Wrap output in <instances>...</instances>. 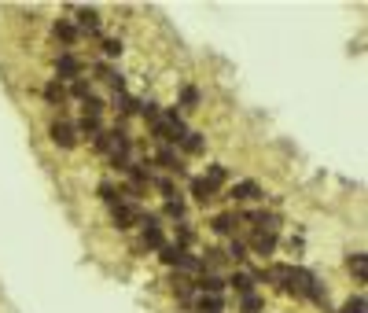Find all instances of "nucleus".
Returning <instances> with one entry per match:
<instances>
[{
    "label": "nucleus",
    "instance_id": "obj_31",
    "mask_svg": "<svg viewBox=\"0 0 368 313\" xmlns=\"http://www.w3.org/2000/svg\"><path fill=\"white\" fill-rule=\"evenodd\" d=\"M100 196H103L107 203H111V207H114L118 199H122V196H118V192H114V185H100Z\"/></svg>",
    "mask_w": 368,
    "mask_h": 313
},
{
    "label": "nucleus",
    "instance_id": "obj_24",
    "mask_svg": "<svg viewBox=\"0 0 368 313\" xmlns=\"http://www.w3.org/2000/svg\"><path fill=\"white\" fill-rule=\"evenodd\" d=\"M81 133L96 140V137H100V133H103V129H100V118H85V122H81Z\"/></svg>",
    "mask_w": 368,
    "mask_h": 313
},
{
    "label": "nucleus",
    "instance_id": "obj_14",
    "mask_svg": "<svg viewBox=\"0 0 368 313\" xmlns=\"http://www.w3.org/2000/svg\"><path fill=\"white\" fill-rule=\"evenodd\" d=\"M221 295H199V302H196V310L199 313H221Z\"/></svg>",
    "mask_w": 368,
    "mask_h": 313
},
{
    "label": "nucleus",
    "instance_id": "obj_32",
    "mask_svg": "<svg viewBox=\"0 0 368 313\" xmlns=\"http://www.w3.org/2000/svg\"><path fill=\"white\" fill-rule=\"evenodd\" d=\"M243 310H247V313H258V310H262V302H258V295H243Z\"/></svg>",
    "mask_w": 368,
    "mask_h": 313
},
{
    "label": "nucleus",
    "instance_id": "obj_5",
    "mask_svg": "<svg viewBox=\"0 0 368 313\" xmlns=\"http://www.w3.org/2000/svg\"><path fill=\"white\" fill-rule=\"evenodd\" d=\"M52 144H59V148H74L78 144V133H74V125L70 122H52Z\"/></svg>",
    "mask_w": 368,
    "mask_h": 313
},
{
    "label": "nucleus",
    "instance_id": "obj_25",
    "mask_svg": "<svg viewBox=\"0 0 368 313\" xmlns=\"http://www.w3.org/2000/svg\"><path fill=\"white\" fill-rule=\"evenodd\" d=\"M368 306H365V295H354V299H346V306H343V313H365Z\"/></svg>",
    "mask_w": 368,
    "mask_h": 313
},
{
    "label": "nucleus",
    "instance_id": "obj_17",
    "mask_svg": "<svg viewBox=\"0 0 368 313\" xmlns=\"http://www.w3.org/2000/svg\"><path fill=\"white\" fill-rule=\"evenodd\" d=\"M45 100H48V103H63V100H67V89H63L59 81H48V85H45Z\"/></svg>",
    "mask_w": 368,
    "mask_h": 313
},
{
    "label": "nucleus",
    "instance_id": "obj_26",
    "mask_svg": "<svg viewBox=\"0 0 368 313\" xmlns=\"http://www.w3.org/2000/svg\"><path fill=\"white\" fill-rule=\"evenodd\" d=\"M196 107H199V89L188 85V89H184V111H196Z\"/></svg>",
    "mask_w": 368,
    "mask_h": 313
},
{
    "label": "nucleus",
    "instance_id": "obj_19",
    "mask_svg": "<svg viewBox=\"0 0 368 313\" xmlns=\"http://www.w3.org/2000/svg\"><path fill=\"white\" fill-rule=\"evenodd\" d=\"M229 284L236 287V291H243V295H251V287H254V276H247V273H232V280Z\"/></svg>",
    "mask_w": 368,
    "mask_h": 313
},
{
    "label": "nucleus",
    "instance_id": "obj_10",
    "mask_svg": "<svg viewBox=\"0 0 368 313\" xmlns=\"http://www.w3.org/2000/svg\"><path fill=\"white\" fill-rule=\"evenodd\" d=\"M196 284H199L203 295H221V291H225V280H221L218 273H203V276L196 280Z\"/></svg>",
    "mask_w": 368,
    "mask_h": 313
},
{
    "label": "nucleus",
    "instance_id": "obj_15",
    "mask_svg": "<svg viewBox=\"0 0 368 313\" xmlns=\"http://www.w3.org/2000/svg\"><path fill=\"white\" fill-rule=\"evenodd\" d=\"M159 251H162V262H166V265H181V258H184V251L177 243H162Z\"/></svg>",
    "mask_w": 368,
    "mask_h": 313
},
{
    "label": "nucleus",
    "instance_id": "obj_28",
    "mask_svg": "<svg viewBox=\"0 0 368 313\" xmlns=\"http://www.w3.org/2000/svg\"><path fill=\"white\" fill-rule=\"evenodd\" d=\"M229 258H232V262H243V258H247V243H243V240H232Z\"/></svg>",
    "mask_w": 368,
    "mask_h": 313
},
{
    "label": "nucleus",
    "instance_id": "obj_18",
    "mask_svg": "<svg viewBox=\"0 0 368 313\" xmlns=\"http://www.w3.org/2000/svg\"><path fill=\"white\" fill-rule=\"evenodd\" d=\"M181 148L188 151V155H199V151H203V133H184Z\"/></svg>",
    "mask_w": 368,
    "mask_h": 313
},
{
    "label": "nucleus",
    "instance_id": "obj_4",
    "mask_svg": "<svg viewBox=\"0 0 368 313\" xmlns=\"http://www.w3.org/2000/svg\"><path fill=\"white\" fill-rule=\"evenodd\" d=\"M251 251L254 254H273L276 251V232L273 229H254L251 232Z\"/></svg>",
    "mask_w": 368,
    "mask_h": 313
},
{
    "label": "nucleus",
    "instance_id": "obj_16",
    "mask_svg": "<svg viewBox=\"0 0 368 313\" xmlns=\"http://www.w3.org/2000/svg\"><path fill=\"white\" fill-rule=\"evenodd\" d=\"M192 196H196L199 203H210V199H214V188H210L203 177H196V181H192Z\"/></svg>",
    "mask_w": 368,
    "mask_h": 313
},
{
    "label": "nucleus",
    "instance_id": "obj_13",
    "mask_svg": "<svg viewBox=\"0 0 368 313\" xmlns=\"http://www.w3.org/2000/svg\"><path fill=\"white\" fill-rule=\"evenodd\" d=\"M56 37H59V41H67V45H74V41H78L81 34H78V26H74V23L59 19V23H56Z\"/></svg>",
    "mask_w": 368,
    "mask_h": 313
},
{
    "label": "nucleus",
    "instance_id": "obj_3",
    "mask_svg": "<svg viewBox=\"0 0 368 313\" xmlns=\"http://www.w3.org/2000/svg\"><path fill=\"white\" fill-rule=\"evenodd\" d=\"M111 218H114V225H118V229H133V225H140V221H144V210H140L136 203H125V199H118L114 207H111Z\"/></svg>",
    "mask_w": 368,
    "mask_h": 313
},
{
    "label": "nucleus",
    "instance_id": "obj_2",
    "mask_svg": "<svg viewBox=\"0 0 368 313\" xmlns=\"http://www.w3.org/2000/svg\"><path fill=\"white\" fill-rule=\"evenodd\" d=\"M287 287L295 291V295L302 299H313V302H324V291L317 287V280H313L306 269H291V276H287Z\"/></svg>",
    "mask_w": 368,
    "mask_h": 313
},
{
    "label": "nucleus",
    "instance_id": "obj_22",
    "mask_svg": "<svg viewBox=\"0 0 368 313\" xmlns=\"http://www.w3.org/2000/svg\"><path fill=\"white\" fill-rule=\"evenodd\" d=\"M173 291H177V299H192V295H196V280H184V276H177V284H173Z\"/></svg>",
    "mask_w": 368,
    "mask_h": 313
},
{
    "label": "nucleus",
    "instance_id": "obj_11",
    "mask_svg": "<svg viewBox=\"0 0 368 313\" xmlns=\"http://www.w3.org/2000/svg\"><path fill=\"white\" fill-rule=\"evenodd\" d=\"M56 70H59V78H78V74H81V63L74 59V56H59V59H56Z\"/></svg>",
    "mask_w": 368,
    "mask_h": 313
},
{
    "label": "nucleus",
    "instance_id": "obj_12",
    "mask_svg": "<svg viewBox=\"0 0 368 313\" xmlns=\"http://www.w3.org/2000/svg\"><path fill=\"white\" fill-rule=\"evenodd\" d=\"M350 269H354V276H357V284H365L368 280V254H350Z\"/></svg>",
    "mask_w": 368,
    "mask_h": 313
},
{
    "label": "nucleus",
    "instance_id": "obj_1",
    "mask_svg": "<svg viewBox=\"0 0 368 313\" xmlns=\"http://www.w3.org/2000/svg\"><path fill=\"white\" fill-rule=\"evenodd\" d=\"M151 129H155V137L162 140V144H181V140H184V133H188L177 111L155 114V122H151Z\"/></svg>",
    "mask_w": 368,
    "mask_h": 313
},
{
    "label": "nucleus",
    "instance_id": "obj_29",
    "mask_svg": "<svg viewBox=\"0 0 368 313\" xmlns=\"http://www.w3.org/2000/svg\"><path fill=\"white\" fill-rule=\"evenodd\" d=\"M166 214H170V218H181V214H184V203H181V199H166Z\"/></svg>",
    "mask_w": 368,
    "mask_h": 313
},
{
    "label": "nucleus",
    "instance_id": "obj_21",
    "mask_svg": "<svg viewBox=\"0 0 368 313\" xmlns=\"http://www.w3.org/2000/svg\"><path fill=\"white\" fill-rule=\"evenodd\" d=\"M159 166H162V170H170V174H177V170H181V166H177V155H173L170 148H162V151H159Z\"/></svg>",
    "mask_w": 368,
    "mask_h": 313
},
{
    "label": "nucleus",
    "instance_id": "obj_8",
    "mask_svg": "<svg viewBox=\"0 0 368 313\" xmlns=\"http://www.w3.org/2000/svg\"><path fill=\"white\" fill-rule=\"evenodd\" d=\"M232 199H240V203H258V199H262V188H258L254 181H240V185L232 188Z\"/></svg>",
    "mask_w": 368,
    "mask_h": 313
},
{
    "label": "nucleus",
    "instance_id": "obj_6",
    "mask_svg": "<svg viewBox=\"0 0 368 313\" xmlns=\"http://www.w3.org/2000/svg\"><path fill=\"white\" fill-rule=\"evenodd\" d=\"M78 34H100V12H92V8H81L78 12Z\"/></svg>",
    "mask_w": 368,
    "mask_h": 313
},
{
    "label": "nucleus",
    "instance_id": "obj_7",
    "mask_svg": "<svg viewBox=\"0 0 368 313\" xmlns=\"http://www.w3.org/2000/svg\"><path fill=\"white\" fill-rule=\"evenodd\" d=\"M240 221H243L240 214H218V218L210 221V229L218 232V236H232V232H236V225H240Z\"/></svg>",
    "mask_w": 368,
    "mask_h": 313
},
{
    "label": "nucleus",
    "instance_id": "obj_20",
    "mask_svg": "<svg viewBox=\"0 0 368 313\" xmlns=\"http://www.w3.org/2000/svg\"><path fill=\"white\" fill-rule=\"evenodd\" d=\"M287 276H291V265H273L265 273V280H273V284H284L287 287Z\"/></svg>",
    "mask_w": 368,
    "mask_h": 313
},
{
    "label": "nucleus",
    "instance_id": "obj_9",
    "mask_svg": "<svg viewBox=\"0 0 368 313\" xmlns=\"http://www.w3.org/2000/svg\"><path fill=\"white\" fill-rule=\"evenodd\" d=\"M140 229H144V247H151V251H159V247H162V232H159L155 218H144V221H140Z\"/></svg>",
    "mask_w": 368,
    "mask_h": 313
},
{
    "label": "nucleus",
    "instance_id": "obj_27",
    "mask_svg": "<svg viewBox=\"0 0 368 313\" xmlns=\"http://www.w3.org/2000/svg\"><path fill=\"white\" fill-rule=\"evenodd\" d=\"M103 56H111V59L122 56V41H118V37H107V41H103Z\"/></svg>",
    "mask_w": 368,
    "mask_h": 313
},
{
    "label": "nucleus",
    "instance_id": "obj_30",
    "mask_svg": "<svg viewBox=\"0 0 368 313\" xmlns=\"http://www.w3.org/2000/svg\"><path fill=\"white\" fill-rule=\"evenodd\" d=\"M70 92L78 96V100H89V81H74V85H70Z\"/></svg>",
    "mask_w": 368,
    "mask_h": 313
},
{
    "label": "nucleus",
    "instance_id": "obj_23",
    "mask_svg": "<svg viewBox=\"0 0 368 313\" xmlns=\"http://www.w3.org/2000/svg\"><path fill=\"white\" fill-rule=\"evenodd\" d=\"M225 177H229V174H225V166H210V170H207V177H203V181H207L210 188H218V185H225Z\"/></svg>",
    "mask_w": 368,
    "mask_h": 313
}]
</instances>
